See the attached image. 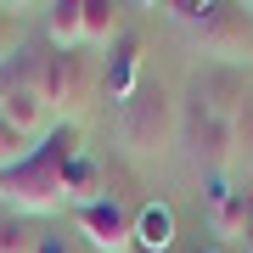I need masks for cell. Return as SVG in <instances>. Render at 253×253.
<instances>
[{"mask_svg":"<svg viewBox=\"0 0 253 253\" xmlns=\"http://www.w3.org/2000/svg\"><path fill=\"white\" fill-rule=\"evenodd\" d=\"M174 141H180V101H174V90L163 79L146 73L129 90V101L118 107V146L141 163H158L174 152Z\"/></svg>","mask_w":253,"mask_h":253,"instance_id":"cell-1","label":"cell"},{"mask_svg":"<svg viewBox=\"0 0 253 253\" xmlns=\"http://www.w3.org/2000/svg\"><path fill=\"white\" fill-rule=\"evenodd\" d=\"M79 152V135L62 124L51 135L45 152H34L28 163H17V169H0V197L11 203V214H23V219H34V214H51V208H62L68 203V191H62V163Z\"/></svg>","mask_w":253,"mask_h":253,"instance_id":"cell-2","label":"cell"},{"mask_svg":"<svg viewBox=\"0 0 253 253\" xmlns=\"http://www.w3.org/2000/svg\"><path fill=\"white\" fill-rule=\"evenodd\" d=\"M191 28V45L203 56H214V68H242L253 62V28H248V6H203Z\"/></svg>","mask_w":253,"mask_h":253,"instance_id":"cell-3","label":"cell"},{"mask_svg":"<svg viewBox=\"0 0 253 253\" xmlns=\"http://www.w3.org/2000/svg\"><path fill=\"white\" fill-rule=\"evenodd\" d=\"M34 84H40V96H45L51 113L56 107L79 113V107H90L101 96V68H96V56H84V51H51Z\"/></svg>","mask_w":253,"mask_h":253,"instance_id":"cell-4","label":"cell"},{"mask_svg":"<svg viewBox=\"0 0 253 253\" xmlns=\"http://www.w3.org/2000/svg\"><path fill=\"white\" fill-rule=\"evenodd\" d=\"M73 231H79L90 248H101V253H135V203L101 191L96 203L73 208Z\"/></svg>","mask_w":253,"mask_h":253,"instance_id":"cell-5","label":"cell"},{"mask_svg":"<svg viewBox=\"0 0 253 253\" xmlns=\"http://www.w3.org/2000/svg\"><path fill=\"white\" fill-rule=\"evenodd\" d=\"M141 79H146V73H141V34H129V28H124V34L113 40L107 62H101V96L124 107V101H129V90H135Z\"/></svg>","mask_w":253,"mask_h":253,"instance_id":"cell-6","label":"cell"},{"mask_svg":"<svg viewBox=\"0 0 253 253\" xmlns=\"http://www.w3.org/2000/svg\"><path fill=\"white\" fill-rule=\"evenodd\" d=\"M186 146H191V158H197V169L219 174V169H225V163L236 158V146H242V135H236V118H219V113H208L203 124L186 135Z\"/></svg>","mask_w":253,"mask_h":253,"instance_id":"cell-7","label":"cell"},{"mask_svg":"<svg viewBox=\"0 0 253 253\" xmlns=\"http://www.w3.org/2000/svg\"><path fill=\"white\" fill-rule=\"evenodd\" d=\"M208 231L219 236V242H248L253 236V191L231 186V191H214V203H208Z\"/></svg>","mask_w":253,"mask_h":253,"instance_id":"cell-8","label":"cell"},{"mask_svg":"<svg viewBox=\"0 0 253 253\" xmlns=\"http://www.w3.org/2000/svg\"><path fill=\"white\" fill-rule=\"evenodd\" d=\"M191 84L203 90L208 113H219V118H236V113L253 101V84H248V73H242V68H208V73H197Z\"/></svg>","mask_w":253,"mask_h":253,"instance_id":"cell-9","label":"cell"},{"mask_svg":"<svg viewBox=\"0 0 253 253\" xmlns=\"http://www.w3.org/2000/svg\"><path fill=\"white\" fill-rule=\"evenodd\" d=\"M0 118L34 141L40 129H45L51 107H45V96H40V84H34V79H17V84H0Z\"/></svg>","mask_w":253,"mask_h":253,"instance_id":"cell-10","label":"cell"},{"mask_svg":"<svg viewBox=\"0 0 253 253\" xmlns=\"http://www.w3.org/2000/svg\"><path fill=\"white\" fill-rule=\"evenodd\" d=\"M135 248L141 253L174 248V214H169V203H135Z\"/></svg>","mask_w":253,"mask_h":253,"instance_id":"cell-11","label":"cell"},{"mask_svg":"<svg viewBox=\"0 0 253 253\" xmlns=\"http://www.w3.org/2000/svg\"><path fill=\"white\" fill-rule=\"evenodd\" d=\"M45 34L56 51H84V11L79 0H51L45 6Z\"/></svg>","mask_w":253,"mask_h":253,"instance_id":"cell-12","label":"cell"},{"mask_svg":"<svg viewBox=\"0 0 253 253\" xmlns=\"http://www.w3.org/2000/svg\"><path fill=\"white\" fill-rule=\"evenodd\" d=\"M79 11H84V51H113V40L124 34L118 6L113 0H79Z\"/></svg>","mask_w":253,"mask_h":253,"instance_id":"cell-13","label":"cell"},{"mask_svg":"<svg viewBox=\"0 0 253 253\" xmlns=\"http://www.w3.org/2000/svg\"><path fill=\"white\" fill-rule=\"evenodd\" d=\"M40 242V231H34V219H23V214H0V253H34Z\"/></svg>","mask_w":253,"mask_h":253,"instance_id":"cell-14","label":"cell"},{"mask_svg":"<svg viewBox=\"0 0 253 253\" xmlns=\"http://www.w3.org/2000/svg\"><path fill=\"white\" fill-rule=\"evenodd\" d=\"M28 158H34V141L0 118V169H17V163H28Z\"/></svg>","mask_w":253,"mask_h":253,"instance_id":"cell-15","label":"cell"},{"mask_svg":"<svg viewBox=\"0 0 253 253\" xmlns=\"http://www.w3.org/2000/svg\"><path fill=\"white\" fill-rule=\"evenodd\" d=\"M23 45V17H17V6H0V62H11Z\"/></svg>","mask_w":253,"mask_h":253,"instance_id":"cell-16","label":"cell"},{"mask_svg":"<svg viewBox=\"0 0 253 253\" xmlns=\"http://www.w3.org/2000/svg\"><path fill=\"white\" fill-rule=\"evenodd\" d=\"M34 253H79V242H73L68 231H40V242H34Z\"/></svg>","mask_w":253,"mask_h":253,"instance_id":"cell-17","label":"cell"}]
</instances>
